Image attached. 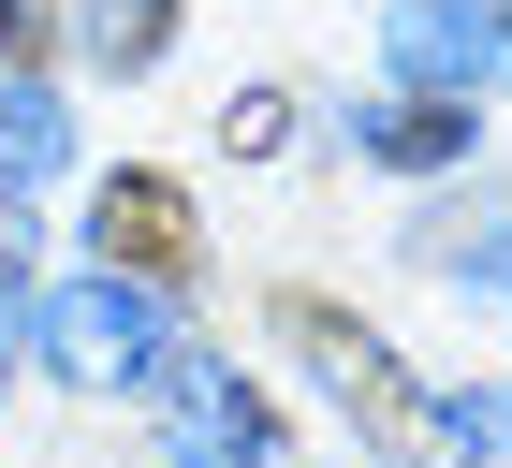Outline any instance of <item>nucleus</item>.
I'll use <instances>...</instances> for the list:
<instances>
[{
  "instance_id": "f257e3e1",
  "label": "nucleus",
  "mask_w": 512,
  "mask_h": 468,
  "mask_svg": "<svg viewBox=\"0 0 512 468\" xmlns=\"http://www.w3.org/2000/svg\"><path fill=\"white\" fill-rule=\"evenodd\" d=\"M44 366H74V381H161V308L132 278H74V293H44L30 308Z\"/></svg>"
},
{
  "instance_id": "f03ea898",
  "label": "nucleus",
  "mask_w": 512,
  "mask_h": 468,
  "mask_svg": "<svg viewBox=\"0 0 512 468\" xmlns=\"http://www.w3.org/2000/svg\"><path fill=\"white\" fill-rule=\"evenodd\" d=\"M381 44H395V74H425V88H498L512 74V15L498 0H395Z\"/></svg>"
},
{
  "instance_id": "7ed1b4c3",
  "label": "nucleus",
  "mask_w": 512,
  "mask_h": 468,
  "mask_svg": "<svg viewBox=\"0 0 512 468\" xmlns=\"http://www.w3.org/2000/svg\"><path fill=\"white\" fill-rule=\"evenodd\" d=\"M278 322L308 337V366H322V381H337V395H352V410H366V425H381V439H425V410H410V381H395V351L366 337V322H337V308H322V293H293V308H278Z\"/></svg>"
},
{
  "instance_id": "20e7f679",
  "label": "nucleus",
  "mask_w": 512,
  "mask_h": 468,
  "mask_svg": "<svg viewBox=\"0 0 512 468\" xmlns=\"http://www.w3.org/2000/svg\"><path fill=\"white\" fill-rule=\"evenodd\" d=\"M161 395H176V425H161V468H264V410H249L220 366H176V351H161Z\"/></svg>"
},
{
  "instance_id": "39448f33",
  "label": "nucleus",
  "mask_w": 512,
  "mask_h": 468,
  "mask_svg": "<svg viewBox=\"0 0 512 468\" xmlns=\"http://www.w3.org/2000/svg\"><path fill=\"white\" fill-rule=\"evenodd\" d=\"M88 234H103V278H161L176 249H191V205H176V176H103V205H88Z\"/></svg>"
},
{
  "instance_id": "423d86ee",
  "label": "nucleus",
  "mask_w": 512,
  "mask_h": 468,
  "mask_svg": "<svg viewBox=\"0 0 512 468\" xmlns=\"http://www.w3.org/2000/svg\"><path fill=\"white\" fill-rule=\"evenodd\" d=\"M59 147H74V117L44 103L30 74H0V205L30 191V176H59Z\"/></svg>"
},
{
  "instance_id": "0eeeda50",
  "label": "nucleus",
  "mask_w": 512,
  "mask_h": 468,
  "mask_svg": "<svg viewBox=\"0 0 512 468\" xmlns=\"http://www.w3.org/2000/svg\"><path fill=\"white\" fill-rule=\"evenodd\" d=\"M366 147L410 161V176H425V161H469V103H381V117H366Z\"/></svg>"
},
{
  "instance_id": "6e6552de",
  "label": "nucleus",
  "mask_w": 512,
  "mask_h": 468,
  "mask_svg": "<svg viewBox=\"0 0 512 468\" xmlns=\"http://www.w3.org/2000/svg\"><path fill=\"white\" fill-rule=\"evenodd\" d=\"M88 59L103 74H147L161 59V0H88Z\"/></svg>"
},
{
  "instance_id": "1a4fd4ad",
  "label": "nucleus",
  "mask_w": 512,
  "mask_h": 468,
  "mask_svg": "<svg viewBox=\"0 0 512 468\" xmlns=\"http://www.w3.org/2000/svg\"><path fill=\"white\" fill-rule=\"evenodd\" d=\"M439 439H454V454H512V395H454V425H439Z\"/></svg>"
},
{
  "instance_id": "9d476101",
  "label": "nucleus",
  "mask_w": 512,
  "mask_h": 468,
  "mask_svg": "<svg viewBox=\"0 0 512 468\" xmlns=\"http://www.w3.org/2000/svg\"><path fill=\"white\" fill-rule=\"evenodd\" d=\"M15 293H30V220L0 205V308H15Z\"/></svg>"
},
{
  "instance_id": "9b49d317",
  "label": "nucleus",
  "mask_w": 512,
  "mask_h": 468,
  "mask_svg": "<svg viewBox=\"0 0 512 468\" xmlns=\"http://www.w3.org/2000/svg\"><path fill=\"white\" fill-rule=\"evenodd\" d=\"M0 44H15V0H0Z\"/></svg>"
}]
</instances>
